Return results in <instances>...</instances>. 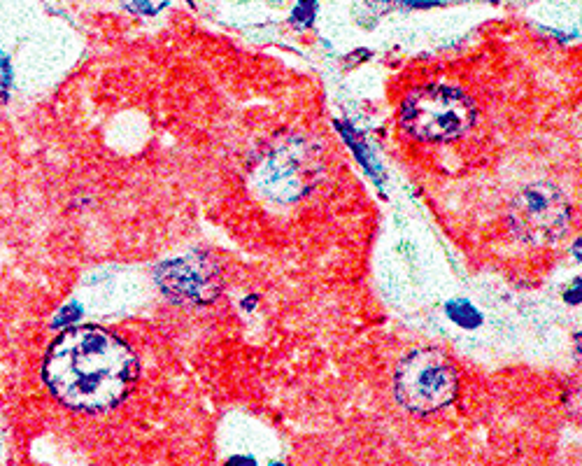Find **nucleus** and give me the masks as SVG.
<instances>
[{
	"label": "nucleus",
	"mask_w": 582,
	"mask_h": 466,
	"mask_svg": "<svg viewBox=\"0 0 582 466\" xmlns=\"http://www.w3.org/2000/svg\"><path fill=\"white\" fill-rule=\"evenodd\" d=\"M77 317H80V306H66L59 313V317L54 320V327H66V324H75Z\"/></svg>",
	"instance_id": "nucleus-9"
},
{
	"label": "nucleus",
	"mask_w": 582,
	"mask_h": 466,
	"mask_svg": "<svg viewBox=\"0 0 582 466\" xmlns=\"http://www.w3.org/2000/svg\"><path fill=\"white\" fill-rule=\"evenodd\" d=\"M156 282L173 301L194 303V306L210 303L222 287L217 264L205 254L166 261L156 268Z\"/></svg>",
	"instance_id": "nucleus-6"
},
{
	"label": "nucleus",
	"mask_w": 582,
	"mask_h": 466,
	"mask_svg": "<svg viewBox=\"0 0 582 466\" xmlns=\"http://www.w3.org/2000/svg\"><path fill=\"white\" fill-rule=\"evenodd\" d=\"M571 217V206L564 192L548 182L524 187L510 208L513 231L527 243L541 245L562 236Z\"/></svg>",
	"instance_id": "nucleus-5"
},
{
	"label": "nucleus",
	"mask_w": 582,
	"mask_h": 466,
	"mask_svg": "<svg viewBox=\"0 0 582 466\" xmlns=\"http://www.w3.org/2000/svg\"><path fill=\"white\" fill-rule=\"evenodd\" d=\"M317 5V0H301V5L296 7V14H294V21H298L303 17V14H308V21L312 17V7Z\"/></svg>",
	"instance_id": "nucleus-10"
},
{
	"label": "nucleus",
	"mask_w": 582,
	"mask_h": 466,
	"mask_svg": "<svg viewBox=\"0 0 582 466\" xmlns=\"http://www.w3.org/2000/svg\"><path fill=\"white\" fill-rule=\"evenodd\" d=\"M573 252H576V257L582 261V238H578V243L573 245Z\"/></svg>",
	"instance_id": "nucleus-11"
},
{
	"label": "nucleus",
	"mask_w": 582,
	"mask_h": 466,
	"mask_svg": "<svg viewBox=\"0 0 582 466\" xmlns=\"http://www.w3.org/2000/svg\"><path fill=\"white\" fill-rule=\"evenodd\" d=\"M324 171L322 150L308 138H289L261 161L257 185L268 199L294 203L317 187Z\"/></svg>",
	"instance_id": "nucleus-4"
},
{
	"label": "nucleus",
	"mask_w": 582,
	"mask_h": 466,
	"mask_svg": "<svg viewBox=\"0 0 582 466\" xmlns=\"http://www.w3.org/2000/svg\"><path fill=\"white\" fill-rule=\"evenodd\" d=\"M138 373L136 355L98 327H75L49 350L45 380L49 390L75 411H105L129 394Z\"/></svg>",
	"instance_id": "nucleus-1"
},
{
	"label": "nucleus",
	"mask_w": 582,
	"mask_h": 466,
	"mask_svg": "<svg viewBox=\"0 0 582 466\" xmlns=\"http://www.w3.org/2000/svg\"><path fill=\"white\" fill-rule=\"evenodd\" d=\"M475 122V108L464 91L447 84H429L415 89L401 108V124L410 136L445 143L471 129Z\"/></svg>",
	"instance_id": "nucleus-2"
},
{
	"label": "nucleus",
	"mask_w": 582,
	"mask_h": 466,
	"mask_svg": "<svg viewBox=\"0 0 582 466\" xmlns=\"http://www.w3.org/2000/svg\"><path fill=\"white\" fill-rule=\"evenodd\" d=\"M10 82H12L10 61H7L5 54H0V101H5V98H7V89H10Z\"/></svg>",
	"instance_id": "nucleus-8"
},
{
	"label": "nucleus",
	"mask_w": 582,
	"mask_h": 466,
	"mask_svg": "<svg viewBox=\"0 0 582 466\" xmlns=\"http://www.w3.org/2000/svg\"><path fill=\"white\" fill-rule=\"evenodd\" d=\"M122 3L129 12L145 14V17H149V14H159L163 7L170 3V0H122Z\"/></svg>",
	"instance_id": "nucleus-7"
},
{
	"label": "nucleus",
	"mask_w": 582,
	"mask_h": 466,
	"mask_svg": "<svg viewBox=\"0 0 582 466\" xmlns=\"http://www.w3.org/2000/svg\"><path fill=\"white\" fill-rule=\"evenodd\" d=\"M457 373L450 359L438 350H415L401 359L394 376V392L408 411L436 413L457 397Z\"/></svg>",
	"instance_id": "nucleus-3"
}]
</instances>
